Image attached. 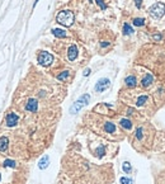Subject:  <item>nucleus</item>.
I'll return each mask as SVG.
<instances>
[{
	"label": "nucleus",
	"mask_w": 165,
	"mask_h": 184,
	"mask_svg": "<svg viewBox=\"0 0 165 184\" xmlns=\"http://www.w3.org/2000/svg\"><path fill=\"white\" fill-rule=\"evenodd\" d=\"M132 33H133L132 27H131L130 24L125 23V24H123V35H125V36H128V35H132Z\"/></svg>",
	"instance_id": "nucleus-16"
},
{
	"label": "nucleus",
	"mask_w": 165,
	"mask_h": 184,
	"mask_svg": "<svg viewBox=\"0 0 165 184\" xmlns=\"http://www.w3.org/2000/svg\"><path fill=\"white\" fill-rule=\"evenodd\" d=\"M100 46H102V47H108V46H109V42H102Z\"/></svg>",
	"instance_id": "nucleus-29"
},
{
	"label": "nucleus",
	"mask_w": 165,
	"mask_h": 184,
	"mask_svg": "<svg viewBox=\"0 0 165 184\" xmlns=\"http://www.w3.org/2000/svg\"><path fill=\"white\" fill-rule=\"evenodd\" d=\"M69 75H70V71L65 70V71H62L60 75H57V79H58V80H61V81H63V80H66L67 78H69Z\"/></svg>",
	"instance_id": "nucleus-20"
},
{
	"label": "nucleus",
	"mask_w": 165,
	"mask_h": 184,
	"mask_svg": "<svg viewBox=\"0 0 165 184\" xmlns=\"http://www.w3.org/2000/svg\"><path fill=\"white\" fill-rule=\"evenodd\" d=\"M48 164H50V157L46 155V156H43V157H42V159L40 160V162H38V168H40L41 170H45V169L48 166Z\"/></svg>",
	"instance_id": "nucleus-11"
},
{
	"label": "nucleus",
	"mask_w": 165,
	"mask_h": 184,
	"mask_svg": "<svg viewBox=\"0 0 165 184\" xmlns=\"http://www.w3.org/2000/svg\"><path fill=\"white\" fill-rule=\"evenodd\" d=\"M89 1H93V0H89Z\"/></svg>",
	"instance_id": "nucleus-32"
},
{
	"label": "nucleus",
	"mask_w": 165,
	"mask_h": 184,
	"mask_svg": "<svg viewBox=\"0 0 165 184\" xmlns=\"http://www.w3.org/2000/svg\"><path fill=\"white\" fill-rule=\"evenodd\" d=\"M89 74H90V69H89V67H88V69H85V70H84L83 75H84V76H88Z\"/></svg>",
	"instance_id": "nucleus-27"
},
{
	"label": "nucleus",
	"mask_w": 165,
	"mask_h": 184,
	"mask_svg": "<svg viewBox=\"0 0 165 184\" xmlns=\"http://www.w3.org/2000/svg\"><path fill=\"white\" fill-rule=\"evenodd\" d=\"M109 85H111V81H109V79H99L98 80V83L95 84V92L97 93H102V92H104L105 89H108L109 88Z\"/></svg>",
	"instance_id": "nucleus-5"
},
{
	"label": "nucleus",
	"mask_w": 165,
	"mask_h": 184,
	"mask_svg": "<svg viewBox=\"0 0 165 184\" xmlns=\"http://www.w3.org/2000/svg\"><path fill=\"white\" fill-rule=\"evenodd\" d=\"M3 166L4 168H15V161L10 160V159H6V160H4Z\"/></svg>",
	"instance_id": "nucleus-17"
},
{
	"label": "nucleus",
	"mask_w": 165,
	"mask_h": 184,
	"mask_svg": "<svg viewBox=\"0 0 165 184\" xmlns=\"http://www.w3.org/2000/svg\"><path fill=\"white\" fill-rule=\"evenodd\" d=\"M135 4H136L137 9H140V8H141V4H142V0H135Z\"/></svg>",
	"instance_id": "nucleus-26"
},
{
	"label": "nucleus",
	"mask_w": 165,
	"mask_h": 184,
	"mask_svg": "<svg viewBox=\"0 0 165 184\" xmlns=\"http://www.w3.org/2000/svg\"><path fill=\"white\" fill-rule=\"evenodd\" d=\"M52 35L55 37H58V38H65L66 37V32L63 31V29H61V28H55V29H52Z\"/></svg>",
	"instance_id": "nucleus-13"
},
{
	"label": "nucleus",
	"mask_w": 165,
	"mask_h": 184,
	"mask_svg": "<svg viewBox=\"0 0 165 184\" xmlns=\"http://www.w3.org/2000/svg\"><path fill=\"white\" fill-rule=\"evenodd\" d=\"M150 14L154 17V18H161V17L165 14V4L164 3H155L154 5L150 6Z\"/></svg>",
	"instance_id": "nucleus-3"
},
{
	"label": "nucleus",
	"mask_w": 165,
	"mask_h": 184,
	"mask_svg": "<svg viewBox=\"0 0 165 184\" xmlns=\"http://www.w3.org/2000/svg\"><path fill=\"white\" fill-rule=\"evenodd\" d=\"M8 144H9V140H8V137H0V152H4L6 151L8 149Z\"/></svg>",
	"instance_id": "nucleus-12"
},
{
	"label": "nucleus",
	"mask_w": 165,
	"mask_h": 184,
	"mask_svg": "<svg viewBox=\"0 0 165 184\" xmlns=\"http://www.w3.org/2000/svg\"><path fill=\"white\" fill-rule=\"evenodd\" d=\"M121 126L123 127V128H126V130H131L132 128V123H131V121L130 119H126V118H123V119H121Z\"/></svg>",
	"instance_id": "nucleus-15"
},
{
	"label": "nucleus",
	"mask_w": 165,
	"mask_h": 184,
	"mask_svg": "<svg viewBox=\"0 0 165 184\" xmlns=\"http://www.w3.org/2000/svg\"><path fill=\"white\" fill-rule=\"evenodd\" d=\"M37 61L40 65L42 66H50L51 63L53 62V56L51 55L50 52H46V51H41L38 53V57H37Z\"/></svg>",
	"instance_id": "nucleus-4"
},
{
	"label": "nucleus",
	"mask_w": 165,
	"mask_h": 184,
	"mask_svg": "<svg viewBox=\"0 0 165 184\" xmlns=\"http://www.w3.org/2000/svg\"><path fill=\"white\" fill-rule=\"evenodd\" d=\"M122 169H123L125 173H131V170H132V168H131V164L128 161H125L123 164H122Z\"/></svg>",
	"instance_id": "nucleus-22"
},
{
	"label": "nucleus",
	"mask_w": 165,
	"mask_h": 184,
	"mask_svg": "<svg viewBox=\"0 0 165 184\" xmlns=\"http://www.w3.org/2000/svg\"><path fill=\"white\" fill-rule=\"evenodd\" d=\"M0 180H1V174H0Z\"/></svg>",
	"instance_id": "nucleus-31"
},
{
	"label": "nucleus",
	"mask_w": 165,
	"mask_h": 184,
	"mask_svg": "<svg viewBox=\"0 0 165 184\" xmlns=\"http://www.w3.org/2000/svg\"><path fill=\"white\" fill-rule=\"evenodd\" d=\"M38 1H40V0H36V1H35V4H33V8H35V6L37 5V3H38Z\"/></svg>",
	"instance_id": "nucleus-30"
},
{
	"label": "nucleus",
	"mask_w": 165,
	"mask_h": 184,
	"mask_svg": "<svg viewBox=\"0 0 165 184\" xmlns=\"http://www.w3.org/2000/svg\"><path fill=\"white\" fill-rule=\"evenodd\" d=\"M78 55H79L78 47L75 45H71L69 47V51H67V58H69L70 61H74V60H76V57H78Z\"/></svg>",
	"instance_id": "nucleus-7"
},
{
	"label": "nucleus",
	"mask_w": 165,
	"mask_h": 184,
	"mask_svg": "<svg viewBox=\"0 0 165 184\" xmlns=\"http://www.w3.org/2000/svg\"><path fill=\"white\" fill-rule=\"evenodd\" d=\"M152 81H154V76H152L151 74H146V75L142 78L141 84H142L143 88H149L150 85L152 84Z\"/></svg>",
	"instance_id": "nucleus-9"
},
{
	"label": "nucleus",
	"mask_w": 165,
	"mask_h": 184,
	"mask_svg": "<svg viewBox=\"0 0 165 184\" xmlns=\"http://www.w3.org/2000/svg\"><path fill=\"white\" fill-rule=\"evenodd\" d=\"M125 83H126V85L128 88H135L137 85V79H136V76L130 75V76H127V78L125 79Z\"/></svg>",
	"instance_id": "nucleus-10"
},
{
	"label": "nucleus",
	"mask_w": 165,
	"mask_h": 184,
	"mask_svg": "<svg viewBox=\"0 0 165 184\" xmlns=\"http://www.w3.org/2000/svg\"><path fill=\"white\" fill-rule=\"evenodd\" d=\"M154 38H155L156 41H160V40L163 38V36H161V35H155V36H154Z\"/></svg>",
	"instance_id": "nucleus-28"
},
{
	"label": "nucleus",
	"mask_w": 165,
	"mask_h": 184,
	"mask_svg": "<svg viewBox=\"0 0 165 184\" xmlns=\"http://www.w3.org/2000/svg\"><path fill=\"white\" fill-rule=\"evenodd\" d=\"M104 130H105V132H108V133H114V132H116V126H114L112 122H107L104 125Z\"/></svg>",
	"instance_id": "nucleus-14"
},
{
	"label": "nucleus",
	"mask_w": 165,
	"mask_h": 184,
	"mask_svg": "<svg viewBox=\"0 0 165 184\" xmlns=\"http://www.w3.org/2000/svg\"><path fill=\"white\" fill-rule=\"evenodd\" d=\"M95 1H97V4H98V5L100 6V9H102V10H105V9H107V5L104 4L103 0H95Z\"/></svg>",
	"instance_id": "nucleus-23"
},
{
	"label": "nucleus",
	"mask_w": 165,
	"mask_h": 184,
	"mask_svg": "<svg viewBox=\"0 0 165 184\" xmlns=\"http://www.w3.org/2000/svg\"><path fill=\"white\" fill-rule=\"evenodd\" d=\"M121 184H132V180H131L130 178L122 177V178H121Z\"/></svg>",
	"instance_id": "nucleus-24"
},
{
	"label": "nucleus",
	"mask_w": 165,
	"mask_h": 184,
	"mask_svg": "<svg viewBox=\"0 0 165 184\" xmlns=\"http://www.w3.org/2000/svg\"><path fill=\"white\" fill-rule=\"evenodd\" d=\"M89 100H90V95H89V94H84V95H81V97H80L79 99L76 100L73 105H71V108H70V113H71V114L78 113L79 110L81 109L84 105H86V104L89 103Z\"/></svg>",
	"instance_id": "nucleus-2"
},
{
	"label": "nucleus",
	"mask_w": 165,
	"mask_h": 184,
	"mask_svg": "<svg viewBox=\"0 0 165 184\" xmlns=\"http://www.w3.org/2000/svg\"><path fill=\"white\" fill-rule=\"evenodd\" d=\"M95 154H97V156H98L99 159H100V157H103L104 154H105V147L103 146V145H100V146L95 150Z\"/></svg>",
	"instance_id": "nucleus-18"
},
{
	"label": "nucleus",
	"mask_w": 165,
	"mask_h": 184,
	"mask_svg": "<svg viewBox=\"0 0 165 184\" xmlns=\"http://www.w3.org/2000/svg\"><path fill=\"white\" fill-rule=\"evenodd\" d=\"M142 132H143V130H142L141 127L136 130V137H137L138 140H141V139H142Z\"/></svg>",
	"instance_id": "nucleus-25"
},
{
	"label": "nucleus",
	"mask_w": 165,
	"mask_h": 184,
	"mask_svg": "<svg viewBox=\"0 0 165 184\" xmlns=\"http://www.w3.org/2000/svg\"><path fill=\"white\" fill-rule=\"evenodd\" d=\"M147 99H149V97L147 95H141V97H138V99H137V105L138 107H141V105H143L147 102Z\"/></svg>",
	"instance_id": "nucleus-19"
},
{
	"label": "nucleus",
	"mask_w": 165,
	"mask_h": 184,
	"mask_svg": "<svg viewBox=\"0 0 165 184\" xmlns=\"http://www.w3.org/2000/svg\"><path fill=\"white\" fill-rule=\"evenodd\" d=\"M143 24H145V19L143 18H135L133 19V25H136V27H142Z\"/></svg>",
	"instance_id": "nucleus-21"
},
{
	"label": "nucleus",
	"mask_w": 165,
	"mask_h": 184,
	"mask_svg": "<svg viewBox=\"0 0 165 184\" xmlns=\"http://www.w3.org/2000/svg\"><path fill=\"white\" fill-rule=\"evenodd\" d=\"M25 109L29 110V112H37L38 109V102L36 99H33V98H31V99H28L27 104H25Z\"/></svg>",
	"instance_id": "nucleus-8"
},
{
	"label": "nucleus",
	"mask_w": 165,
	"mask_h": 184,
	"mask_svg": "<svg viewBox=\"0 0 165 184\" xmlns=\"http://www.w3.org/2000/svg\"><path fill=\"white\" fill-rule=\"evenodd\" d=\"M18 114H15V113H8L6 114V117H5V122H6V126L8 127H14L17 123H18Z\"/></svg>",
	"instance_id": "nucleus-6"
},
{
	"label": "nucleus",
	"mask_w": 165,
	"mask_h": 184,
	"mask_svg": "<svg viewBox=\"0 0 165 184\" xmlns=\"http://www.w3.org/2000/svg\"><path fill=\"white\" fill-rule=\"evenodd\" d=\"M75 20V15L71 10H61L56 15V22L63 27H71Z\"/></svg>",
	"instance_id": "nucleus-1"
}]
</instances>
